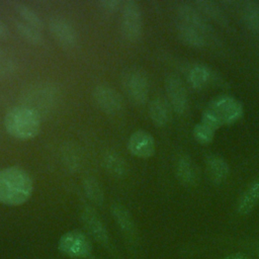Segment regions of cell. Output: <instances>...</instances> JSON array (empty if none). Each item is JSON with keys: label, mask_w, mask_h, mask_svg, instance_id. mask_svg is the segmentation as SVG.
Listing matches in <instances>:
<instances>
[{"label": "cell", "mask_w": 259, "mask_h": 259, "mask_svg": "<svg viewBox=\"0 0 259 259\" xmlns=\"http://www.w3.org/2000/svg\"><path fill=\"white\" fill-rule=\"evenodd\" d=\"M33 191L30 175L17 166L0 170V203L16 206L26 202Z\"/></svg>", "instance_id": "obj_1"}, {"label": "cell", "mask_w": 259, "mask_h": 259, "mask_svg": "<svg viewBox=\"0 0 259 259\" xmlns=\"http://www.w3.org/2000/svg\"><path fill=\"white\" fill-rule=\"evenodd\" d=\"M4 125L11 137L27 141L37 136L40 130V116L34 110L20 105L8 110L4 118Z\"/></svg>", "instance_id": "obj_2"}, {"label": "cell", "mask_w": 259, "mask_h": 259, "mask_svg": "<svg viewBox=\"0 0 259 259\" xmlns=\"http://www.w3.org/2000/svg\"><path fill=\"white\" fill-rule=\"evenodd\" d=\"M243 114L242 104L232 96H219L213 99L201 115V121L212 128L235 122Z\"/></svg>", "instance_id": "obj_3"}, {"label": "cell", "mask_w": 259, "mask_h": 259, "mask_svg": "<svg viewBox=\"0 0 259 259\" xmlns=\"http://www.w3.org/2000/svg\"><path fill=\"white\" fill-rule=\"evenodd\" d=\"M23 97V106L34 110L40 116L42 113L51 110L53 106L56 105L59 98V92L54 85L42 83L27 89Z\"/></svg>", "instance_id": "obj_4"}, {"label": "cell", "mask_w": 259, "mask_h": 259, "mask_svg": "<svg viewBox=\"0 0 259 259\" xmlns=\"http://www.w3.org/2000/svg\"><path fill=\"white\" fill-rule=\"evenodd\" d=\"M120 29L121 34L128 41H136L143 31V17L140 5L134 0L122 2Z\"/></svg>", "instance_id": "obj_5"}, {"label": "cell", "mask_w": 259, "mask_h": 259, "mask_svg": "<svg viewBox=\"0 0 259 259\" xmlns=\"http://www.w3.org/2000/svg\"><path fill=\"white\" fill-rule=\"evenodd\" d=\"M122 85L127 98L136 105L146 103L149 96V81L147 75L139 69H132L124 73Z\"/></svg>", "instance_id": "obj_6"}, {"label": "cell", "mask_w": 259, "mask_h": 259, "mask_svg": "<svg viewBox=\"0 0 259 259\" xmlns=\"http://www.w3.org/2000/svg\"><path fill=\"white\" fill-rule=\"evenodd\" d=\"M58 248L63 254L74 259L86 258L92 251L90 240L80 231L65 233L58 242Z\"/></svg>", "instance_id": "obj_7"}, {"label": "cell", "mask_w": 259, "mask_h": 259, "mask_svg": "<svg viewBox=\"0 0 259 259\" xmlns=\"http://www.w3.org/2000/svg\"><path fill=\"white\" fill-rule=\"evenodd\" d=\"M92 96L95 104L105 113L113 114L122 108L123 101L120 94L109 85H97Z\"/></svg>", "instance_id": "obj_8"}, {"label": "cell", "mask_w": 259, "mask_h": 259, "mask_svg": "<svg viewBox=\"0 0 259 259\" xmlns=\"http://www.w3.org/2000/svg\"><path fill=\"white\" fill-rule=\"evenodd\" d=\"M176 10L180 22L193 27L204 36L212 33V27L207 22L206 18L195 8L194 5L186 2H181L177 5Z\"/></svg>", "instance_id": "obj_9"}, {"label": "cell", "mask_w": 259, "mask_h": 259, "mask_svg": "<svg viewBox=\"0 0 259 259\" xmlns=\"http://www.w3.org/2000/svg\"><path fill=\"white\" fill-rule=\"evenodd\" d=\"M165 89L173 110L182 114L187 108V93L180 78L175 75L167 76L165 79Z\"/></svg>", "instance_id": "obj_10"}, {"label": "cell", "mask_w": 259, "mask_h": 259, "mask_svg": "<svg viewBox=\"0 0 259 259\" xmlns=\"http://www.w3.org/2000/svg\"><path fill=\"white\" fill-rule=\"evenodd\" d=\"M127 149L132 155L138 158H150L155 153V140L147 131L139 130L128 138Z\"/></svg>", "instance_id": "obj_11"}, {"label": "cell", "mask_w": 259, "mask_h": 259, "mask_svg": "<svg viewBox=\"0 0 259 259\" xmlns=\"http://www.w3.org/2000/svg\"><path fill=\"white\" fill-rule=\"evenodd\" d=\"M49 29L54 38L65 48H74L78 44L76 29L66 20L54 18L49 22Z\"/></svg>", "instance_id": "obj_12"}, {"label": "cell", "mask_w": 259, "mask_h": 259, "mask_svg": "<svg viewBox=\"0 0 259 259\" xmlns=\"http://www.w3.org/2000/svg\"><path fill=\"white\" fill-rule=\"evenodd\" d=\"M259 204V177L255 178L240 195L237 204L236 212L240 215L250 214Z\"/></svg>", "instance_id": "obj_13"}, {"label": "cell", "mask_w": 259, "mask_h": 259, "mask_svg": "<svg viewBox=\"0 0 259 259\" xmlns=\"http://www.w3.org/2000/svg\"><path fill=\"white\" fill-rule=\"evenodd\" d=\"M205 171L209 181L214 185H219L228 178L230 168L224 158L218 155H210L205 161Z\"/></svg>", "instance_id": "obj_14"}, {"label": "cell", "mask_w": 259, "mask_h": 259, "mask_svg": "<svg viewBox=\"0 0 259 259\" xmlns=\"http://www.w3.org/2000/svg\"><path fill=\"white\" fill-rule=\"evenodd\" d=\"M81 219L85 228L94 237L95 240L102 244H106L108 242L107 231L99 217L92 210V208L85 207L82 211Z\"/></svg>", "instance_id": "obj_15"}, {"label": "cell", "mask_w": 259, "mask_h": 259, "mask_svg": "<svg viewBox=\"0 0 259 259\" xmlns=\"http://www.w3.org/2000/svg\"><path fill=\"white\" fill-rule=\"evenodd\" d=\"M176 177L184 186H193L198 180V170L188 156L179 158L176 164Z\"/></svg>", "instance_id": "obj_16"}, {"label": "cell", "mask_w": 259, "mask_h": 259, "mask_svg": "<svg viewBox=\"0 0 259 259\" xmlns=\"http://www.w3.org/2000/svg\"><path fill=\"white\" fill-rule=\"evenodd\" d=\"M149 115L156 126L166 125L170 119L169 103L161 97L155 98L149 105Z\"/></svg>", "instance_id": "obj_17"}, {"label": "cell", "mask_w": 259, "mask_h": 259, "mask_svg": "<svg viewBox=\"0 0 259 259\" xmlns=\"http://www.w3.org/2000/svg\"><path fill=\"white\" fill-rule=\"evenodd\" d=\"M193 5L204 17H208L214 20L215 22L220 23L221 25L228 24V20L225 13L215 2L208 0H196L193 2Z\"/></svg>", "instance_id": "obj_18"}, {"label": "cell", "mask_w": 259, "mask_h": 259, "mask_svg": "<svg viewBox=\"0 0 259 259\" xmlns=\"http://www.w3.org/2000/svg\"><path fill=\"white\" fill-rule=\"evenodd\" d=\"M9 4H10L12 10L21 18L22 22H24L38 30L42 29L44 23H42L40 17L30 7H28L27 5H25L21 2H16V1L9 2Z\"/></svg>", "instance_id": "obj_19"}, {"label": "cell", "mask_w": 259, "mask_h": 259, "mask_svg": "<svg viewBox=\"0 0 259 259\" xmlns=\"http://www.w3.org/2000/svg\"><path fill=\"white\" fill-rule=\"evenodd\" d=\"M177 33L181 41L190 47L201 48L206 42L205 36L202 33L182 22H179L177 25Z\"/></svg>", "instance_id": "obj_20"}, {"label": "cell", "mask_w": 259, "mask_h": 259, "mask_svg": "<svg viewBox=\"0 0 259 259\" xmlns=\"http://www.w3.org/2000/svg\"><path fill=\"white\" fill-rule=\"evenodd\" d=\"M245 25L254 32H259V5L254 1H245L241 7Z\"/></svg>", "instance_id": "obj_21"}, {"label": "cell", "mask_w": 259, "mask_h": 259, "mask_svg": "<svg viewBox=\"0 0 259 259\" xmlns=\"http://www.w3.org/2000/svg\"><path fill=\"white\" fill-rule=\"evenodd\" d=\"M111 213L116 224L124 233L132 234L134 232L135 227L132 215L124 206L118 203H113L111 205Z\"/></svg>", "instance_id": "obj_22"}, {"label": "cell", "mask_w": 259, "mask_h": 259, "mask_svg": "<svg viewBox=\"0 0 259 259\" xmlns=\"http://www.w3.org/2000/svg\"><path fill=\"white\" fill-rule=\"evenodd\" d=\"M105 169L115 176H122L126 171L125 161L116 152H107L103 157Z\"/></svg>", "instance_id": "obj_23"}, {"label": "cell", "mask_w": 259, "mask_h": 259, "mask_svg": "<svg viewBox=\"0 0 259 259\" xmlns=\"http://www.w3.org/2000/svg\"><path fill=\"white\" fill-rule=\"evenodd\" d=\"M83 188L85 195L91 200L94 204L100 205L103 202V191L98 183V181L94 177H87L83 182Z\"/></svg>", "instance_id": "obj_24"}, {"label": "cell", "mask_w": 259, "mask_h": 259, "mask_svg": "<svg viewBox=\"0 0 259 259\" xmlns=\"http://www.w3.org/2000/svg\"><path fill=\"white\" fill-rule=\"evenodd\" d=\"M15 28L17 32L28 42L33 45H39L42 42V35L40 33V30L20 21L15 20Z\"/></svg>", "instance_id": "obj_25"}, {"label": "cell", "mask_w": 259, "mask_h": 259, "mask_svg": "<svg viewBox=\"0 0 259 259\" xmlns=\"http://www.w3.org/2000/svg\"><path fill=\"white\" fill-rule=\"evenodd\" d=\"M209 70L202 65L194 66L189 72V83L194 88L202 87L209 79Z\"/></svg>", "instance_id": "obj_26"}, {"label": "cell", "mask_w": 259, "mask_h": 259, "mask_svg": "<svg viewBox=\"0 0 259 259\" xmlns=\"http://www.w3.org/2000/svg\"><path fill=\"white\" fill-rule=\"evenodd\" d=\"M214 132H215L214 128H212L211 126H209L208 124H206L202 121L196 123L195 126L193 127L194 139L201 144L210 143L213 139Z\"/></svg>", "instance_id": "obj_27"}, {"label": "cell", "mask_w": 259, "mask_h": 259, "mask_svg": "<svg viewBox=\"0 0 259 259\" xmlns=\"http://www.w3.org/2000/svg\"><path fill=\"white\" fill-rule=\"evenodd\" d=\"M122 2L119 0H102L98 2L99 10L104 14H112L121 9Z\"/></svg>", "instance_id": "obj_28"}, {"label": "cell", "mask_w": 259, "mask_h": 259, "mask_svg": "<svg viewBox=\"0 0 259 259\" xmlns=\"http://www.w3.org/2000/svg\"><path fill=\"white\" fill-rule=\"evenodd\" d=\"M221 259H253L251 254L246 251H236L225 255Z\"/></svg>", "instance_id": "obj_29"}, {"label": "cell", "mask_w": 259, "mask_h": 259, "mask_svg": "<svg viewBox=\"0 0 259 259\" xmlns=\"http://www.w3.org/2000/svg\"><path fill=\"white\" fill-rule=\"evenodd\" d=\"M9 36V29L7 25L0 19V39H6Z\"/></svg>", "instance_id": "obj_30"}, {"label": "cell", "mask_w": 259, "mask_h": 259, "mask_svg": "<svg viewBox=\"0 0 259 259\" xmlns=\"http://www.w3.org/2000/svg\"><path fill=\"white\" fill-rule=\"evenodd\" d=\"M248 253H253L255 255L256 258L259 259V241L252 244L250 247H249V251Z\"/></svg>", "instance_id": "obj_31"}, {"label": "cell", "mask_w": 259, "mask_h": 259, "mask_svg": "<svg viewBox=\"0 0 259 259\" xmlns=\"http://www.w3.org/2000/svg\"><path fill=\"white\" fill-rule=\"evenodd\" d=\"M3 55H4V53H3V51L0 49V59H2V58H4L3 57Z\"/></svg>", "instance_id": "obj_32"}]
</instances>
